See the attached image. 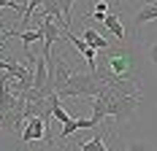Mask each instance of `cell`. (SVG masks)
Returning a JSON list of instances; mask_svg holds the SVG:
<instances>
[{
	"label": "cell",
	"instance_id": "cell-10",
	"mask_svg": "<svg viewBox=\"0 0 157 151\" xmlns=\"http://www.w3.org/2000/svg\"><path fill=\"white\" fill-rule=\"evenodd\" d=\"M73 3H76V0H57V6H60V11H63V19H65L68 27L73 24Z\"/></svg>",
	"mask_w": 157,
	"mask_h": 151
},
{
	"label": "cell",
	"instance_id": "cell-12",
	"mask_svg": "<svg viewBox=\"0 0 157 151\" xmlns=\"http://www.w3.org/2000/svg\"><path fill=\"white\" fill-rule=\"evenodd\" d=\"M149 60H152V62L157 65V41H155L152 46H149Z\"/></svg>",
	"mask_w": 157,
	"mask_h": 151
},
{
	"label": "cell",
	"instance_id": "cell-5",
	"mask_svg": "<svg viewBox=\"0 0 157 151\" xmlns=\"http://www.w3.org/2000/svg\"><path fill=\"white\" fill-rule=\"evenodd\" d=\"M149 22H157V0L144 3L141 8L133 14V27H136V30H141L144 24H149Z\"/></svg>",
	"mask_w": 157,
	"mask_h": 151
},
{
	"label": "cell",
	"instance_id": "cell-7",
	"mask_svg": "<svg viewBox=\"0 0 157 151\" xmlns=\"http://www.w3.org/2000/svg\"><path fill=\"white\" fill-rule=\"evenodd\" d=\"M81 41L87 46H92L95 51H103V49H109V41L100 35V32L95 30V27H84V32H81Z\"/></svg>",
	"mask_w": 157,
	"mask_h": 151
},
{
	"label": "cell",
	"instance_id": "cell-11",
	"mask_svg": "<svg viewBox=\"0 0 157 151\" xmlns=\"http://www.w3.org/2000/svg\"><path fill=\"white\" fill-rule=\"evenodd\" d=\"M106 16H109V3H106V0H98V3H95V11H92V16H90V19L103 24V19H106Z\"/></svg>",
	"mask_w": 157,
	"mask_h": 151
},
{
	"label": "cell",
	"instance_id": "cell-2",
	"mask_svg": "<svg viewBox=\"0 0 157 151\" xmlns=\"http://www.w3.org/2000/svg\"><path fill=\"white\" fill-rule=\"evenodd\" d=\"M103 87H106V84H103L95 73H90V70H87V73H73L63 89H57V97H78V94L98 97Z\"/></svg>",
	"mask_w": 157,
	"mask_h": 151
},
{
	"label": "cell",
	"instance_id": "cell-9",
	"mask_svg": "<svg viewBox=\"0 0 157 151\" xmlns=\"http://www.w3.org/2000/svg\"><path fill=\"white\" fill-rule=\"evenodd\" d=\"M41 8H44V16H54L57 22H63V24H65V19H63V11H60L57 0H44V6H41ZM65 27H68V24H65ZM68 30H71V27H68Z\"/></svg>",
	"mask_w": 157,
	"mask_h": 151
},
{
	"label": "cell",
	"instance_id": "cell-6",
	"mask_svg": "<svg viewBox=\"0 0 157 151\" xmlns=\"http://www.w3.org/2000/svg\"><path fill=\"white\" fill-rule=\"evenodd\" d=\"M103 27H106L109 32H114V35L122 41V43L127 41V30H125V24L119 22V14H117V11H109V16L103 19Z\"/></svg>",
	"mask_w": 157,
	"mask_h": 151
},
{
	"label": "cell",
	"instance_id": "cell-1",
	"mask_svg": "<svg viewBox=\"0 0 157 151\" xmlns=\"http://www.w3.org/2000/svg\"><path fill=\"white\" fill-rule=\"evenodd\" d=\"M98 100L106 108V119L111 116V119H117V121H127L136 113V108L141 105V94H119L111 87H103L100 94H98Z\"/></svg>",
	"mask_w": 157,
	"mask_h": 151
},
{
	"label": "cell",
	"instance_id": "cell-8",
	"mask_svg": "<svg viewBox=\"0 0 157 151\" xmlns=\"http://www.w3.org/2000/svg\"><path fill=\"white\" fill-rule=\"evenodd\" d=\"M78 151H109V146L103 143V135L100 132H95L90 140H81L78 143Z\"/></svg>",
	"mask_w": 157,
	"mask_h": 151
},
{
	"label": "cell",
	"instance_id": "cell-4",
	"mask_svg": "<svg viewBox=\"0 0 157 151\" xmlns=\"http://www.w3.org/2000/svg\"><path fill=\"white\" fill-rule=\"evenodd\" d=\"M44 138H46V121H44V116H33V119H27V127L22 130L19 143L30 146L33 140H44Z\"/></svg>",
	"mask_w": 157,
	"mask_h": 151
},
{
	"label": "cell",
	"instance_id": "cell-3",
	"mask_svg": "<svg viewBox=\"0 0 157 151\" xmlns=\"http://www.w3.org/2000/svg\"><path fill=\"white\" fill-rule=\"evenodd\" d=\"M38 27L44 30V49H41L44 54H49V51H52V46L57 43V41L63 38V32L68 30V27H65L63 22H57L54 16H44V22H41Z\"/></svg>",
	"mask_w": 157,
	"mask_h": 151
}]
</instances>
